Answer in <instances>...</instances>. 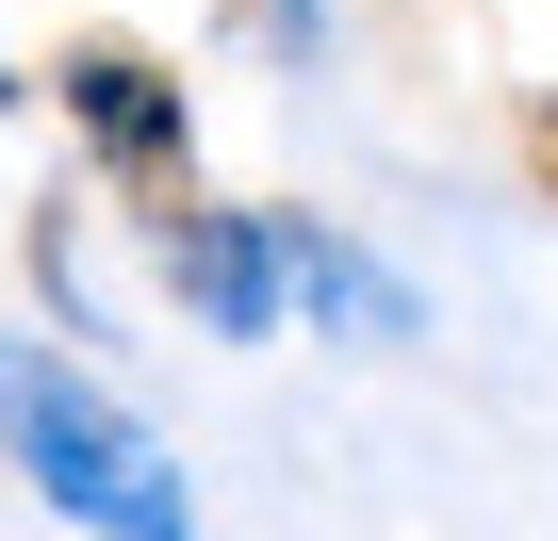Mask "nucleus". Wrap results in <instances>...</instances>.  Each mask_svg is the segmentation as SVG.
<instances>
[{
  "label": "nucleus",
  "mask_w": 558,
  "mask_h": 541,
  "mask_svg": "<svg viewBox=\"0 0 558 541\" xmlns=\"http://www.w3.org/2000/svg\"><path fill=\"white\" fill-rule=\"evenodd\" d=\"M0 99H17V83H0Z\"/></svg>",
  "instance_id": "nucleus-6"
},
{
  "label": "nucleus",
  "mask_w": 558,
  "mask_h": 541,
  "mask_svg": "<svg viewBox=\"0 0 558 541\" xmlns=\"http://www.w3.org/2000/svg\"><path fill=\"white\" fill-rule=\"evenodd\" d=\"M165 280H181V312L230 329V345H263L279 312H296V280H279V213H214V197L165 213Z\"/></svg>",
  "instance_id": "nucleus-3"
},
{
  "label": "nucleus",
  "mask_w": 558,
  "mask_h": 541,
  "mask_svg": "<svg viewBox=\"0 0 558 541\" xmlns=\"http://www.w3.org/2000/svg\"><path fill=\"white\" fill-rule=\"evenodd\" d=\"M525 164H542V181H558V99H542V115H525Z\"/></svg>",
  "instance_id": "nucleus-5"
},
{
  "label": "nucleus",
  "mask_w": 558,
  "mask_h": 541,
  "mask_svg": "<svg viewBox=\"0 0 558 541\" xmlns=\"http://www.w3.org/2000/svg\"><path fill=\"white\" fill-rule=\"evenodd\" d=\"M66 115H83V148H99V181L165 230L181 197H197V115H181V83L148 66V50H66V83H50Z\"/></svg>",
  "instance_id": "nucleus-2"
},
{
  "label": "nucleus",
  "mask_w": 558,
  "mask_h": 541,
  "mask_svg": "<svg viewBox=\"0 0 558 541\" xmlns=\"http://www.w3.org/2000/svg\"><path fill=\"white\" fill-rule=\"evenodd\" d=\"M279 280H296V312H329L362 345H411V280H378V262L345 230H313V213H279Z\"/></svg>",
  "instance_id": "nucleus-4"
},
{
  "label": "nucleus",
  "mask_w": 558,
  "mask_h": 541,
  "mask_svg": "<svg viewBox=\"0 0 558 541\" xmlns=\"http://www.w3.org/2000/svg\"><path fill=\"white\" fill-rule=\"evenodd\" d=\"M0 459H17L66 525H99V541H181V525H197L181 459H165L99 378H66L50 345H0Z\"/></svg>",
  "instance_id": "nucleus-1"
}]
</instances>
